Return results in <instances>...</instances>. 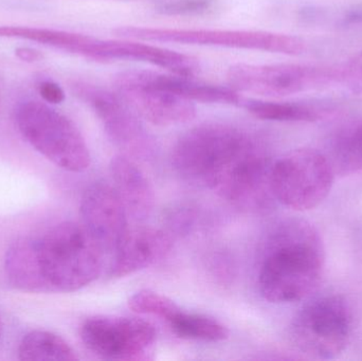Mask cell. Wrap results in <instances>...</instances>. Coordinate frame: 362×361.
Returning a JSON list of instances; mask_svg holds the SVG:
<instances>
[{
  "label": "cell",
  "instance_id": "cell-7",
  "mask_svg": "<svg viewBox=\"0 0 362 361\" xmlns=\"http://www.w3.org/2000/svg\"><path fill=\"white\" fill-rule=\"evenodd\" d=\"M334 177L327 156L312 148H299L274 161L270 182L278 203L296 211H308L327 199Z\"/></svg>",
  "mask_w": 362,
  "mask_h": 361
},
{
  "label": "cell",
  "instance_id": "cell-9",
  "mask_svg": "<svg viewBox=\"0 0 362 361\" xmlns=\"http://www.w3.org/2000/svg\"><path fill=\"white\" fill-rule=\"evenodd\" d=\"M80 336L91 353L104 360H146L156 330L139 318L95 316L83 322Z\"/></svg>",
  "mask_w": 362,
  "mask_h": 361
},
{
  "label": "cell",
  "instance_id": "cell-27",
  "mask_svg": "<svg viewBox=\"0 0 362 361\" xmlns=\"http://www.w3.org/2000/svg\"><path fill=\"white\" fill-rule=\"evenodd\" d=\"M350 65L354 66V67L362 70V53L356 55V57L353 59V61H351Z\"/></svg>",
  "mask_w": 362,
  "mask_h": 361
},
{
  "label": "cell",
  "instance_id": "cell-26",
  "mask_svg": "<svg viewBox=\"0 0 362 361\" xmlns=\"http://www.w3.org/2000/svg\"><path fill=\"white\" fill-rule=\"evenodd\" d=\"M346 21L350 23H362V6H355L349 11Z\"/></svg>",
  "mask_w": 362,
  "mask_h": 361
},
{
  "label": "cell",
  "instance_id": "cell-15",
  "mask_svg": "<svg viewBox=\"0 0 362 361\" xmlns=\"http://www.w3.org/2000/svg\"><path fill=\"white\" fill-rule=\"evenodd\" d=\"M110 175L117 194L127 215L137 222L150 218L155 207V191L136 161L127 155H118L110 162Z\"/></svg>",
  "mask_w": 362,
  "mask_h": 361
},
{
  "label": "cell",
  "instance_id": "cell-25",
  "mask_svg": "<svg viewBox=\"0 0 362 361\" xmlns=\"http://www.w3.org/2000/svg\"><path fill=\"white\" fill-rule=\"evenodd\" d=\"M15 54L19 59L27 61V63H34V61H40L42 57L40 51L29 48V47H19L15 50Z\"/></svg>",
  "mask_w": 362,
  "mask_h": 361
},
{
  "label": "cell",
  "instance_id": "cell-14",
  "mask_svg": "<svg viewBox=\"0 0 362 361\" xmlns=\"http://www.w3.org/2000/svg\"><path fill=\"white\" fill-rule=\"evenodd\" d=\"M86 57L98 61L129 59L144 61L182 76H192L199 71V63L191 55L153 45L127 40H101L95 38L87 51Z\"/></svg>",
  "mask_w": 362,
  "mask_h": 361
},
{
  "label": "cell",
  "instance_id": "cell-28",
  "mask_svg": "<svg viewBox=\"0 0 362 361\" xmlns=\"http://www.w3.org/2000/svg\"><path fill=\"white\" fill-rule=\"evenodd\" d=\"M2 332H4V324H2L1 317H0V337H1Z\"/></svg>",
  "mask_w": 362,
  "mask_h": 361
},
{
  "label": "cell",
  "instance_id": "cell-13",
  "mask_svg": "<svg viewBox=\"0 0 362 361\" xmlns=\"http://www.w3.org/2000/svg\"><path fill=\"white\" fill-rule=\"evenodd\" d=\"M171 235L153 227L129 229L114 252L110 277L121 279L152 266L171 251Z\"/></svg>",
  "mask_w": 362,
  "mask_h": 361
},
{
  "label": "cell",
  "instance_id": "cell-23",
  "mask_svg": "<svg viewBox=\"0 0 362 361\" xmlns=\"http://www.w3.org/2000/svg\"><path fill=\"white\" fill-rule=\"evenodd\" d=\"M216 0H171L159 4L161 14L170 16L204 15L214 8Z\"/></svg>",
  "mask_w": 362,
  "mask_h": 361
},
{
  "label": "cell",
  "instance_id": "cell-16",
  "mask_svg": "<svg viewBox=\"0 0 362 361\" xmlns=\"http://www.w3.org/2000/svg\"><path fill=\"white\" fill-rule=\"evenodd\" d=\"M148 80L155 86L170 91L174 95L202 103L240 104L243 97L233 88L214 86L191 80L189 76H168L157 72L146 71Z\"/></svg>",
  "mask_w": 362,
  "mask_h": 361
},
{
  "label": "cell",
  "instance_id": "cell-3",
  "mask_svg": "<svg viewBox=\"0 0 362 361\" xmlns=\"http://www.w3.org/2000/svg\"><path fill=\"white\" fill-rule=\"evenodd\" d=\"M325 266V246L318 230L299 218L283 220L262 244L259 294L272 303L303 300L318 288Z\"/></svg>",
  "mask_w": 362,
  "mask_h": 361
},
{
  "label": "cell",
  "instance_id": "cell-1",
  "mask_svg": "<svg viewBox=\"0 0 362 361\" xmlns=\"http://www.w3.org/2000/svg\"><path fill=\"white\" fill-rule=\"evenodd\" d=\"M172 163L185 182L245 211L265 213L276 201L267 144L248 129L225 123L192 127L176 141Z\"/></svg>",
  "mask_w": 362,
  "mask_h": 361
},
{
  "label": "cell",
  "instance_id": "cell-18",
  "mask_svg": "<svg viewBox=\"0 0 362 361\" xmlns=\"http://www.w3.org/2000/svg\"><path fill=\"white\" fill-rule=\"evenodd\" d=\"M18 358L21 360H76L74 350L69 343L54 333L48 331H32L19 343Z\"/></svg>",
  "mask_w": 362,
  "mask_h": 361
},
{
  "label": "cell",
  "instance_id": "cell-20",
  "mask_svg": "<svg viewBox=\"0 0 362 361\" xmlns=\"http://www.w3.org/2000/svg\"><path fill=\"white\" fill-rule=\"evenodd\" d=\"M172 332L183 339L221 343L229 337V330L218 320L202 314L187 313L180 309L168 321Z\"/></svg>",
  "mask_w": 362,
  "mask_h": 361
},
{
  "label": "cell",
  "instance_id": "cell-2",
  "mask_svg": "<svg viewBox=\"0 0 362 361\" xmlns=\"http://www.w3.org/2000/svg\"><path fill=\"white\" fill-rule=\"evenodd\" d=\"M103 250L82 224L63 222L42 237L16 239L8 247L4 271L21 292H72L98 279Z\"/></svg>",
  "mask_w": 362,
  "mask_h": 361
},
{
  "label": "cell",
  "instance_id": "cell-22",
  "mask_svg": "<svg viewBox=\"0 0 362 361\" xmlns=\"http://www.w3.org/2000/svg\"><path fill=\"white\" fill-rule=\"evenodd\" d=\"M129 307L139 315L154 316L169 321L180 307L171 299L158 292L141 290L129 298Z\"/></svg>",
  "mask_w": 362,
  "mask_h": 361
},
{
  "label": "cell",
  "instance_id": "cell-10",
  "mask_svg": "<svg viewBox=\"0 0 362 361\" xmlns=\"http://www.w3.org/2000/svg\"><path fill=\"white\" fill-rule=\"evenodd\" d=\"M74 93L90 106L110 139L123 154L138 159L153 156L155 142L152 136L120 95L89 84H76Z\"/></svg>",
  "mask_w": 362,
  "mask_h": 361
},
{
  "label": "cell",
  "instance_id": "cell-19",
  "mask_svg": "<svg viewBox=\"0 0 362 361\" xmlns=\"http://www.w3.org/2000/svg\"><path fill=\"white\" fill-rule=\"evenodd\" d=\"M240 105L255 118L276 122H315L325 116L316 106L293 102H267L243 99Z\"/></svg>",
  "mask_w": 362,
  "mask_h": 361
},
{
  "label": "cell",
  "instance_id": "cell-5",
  "mask_svg": "<svg viewBox=\"0 0 362 361\" xmlns=\"http://www.w3.org/2000/svg\"><path fill=\"white\" fill-rule=\"evenodd\" d=\"M354 316L346 297L327 294L306 302L291 324L298 349L317 360H335L352 338Z\"/></svg>",
  "mask_w": 362,
  "mask_h": 361
},
{
  "label": "cell",
  "instance_id": "cell-12",
  "mask_svg": "<svg viewBox=\"0 0 362 361\" xmlns=\"http://www.w3.org/2000/svg\"><path fill=\"white\" fill-rule=\"evenodd\" d=\"M81 224L104 254H114L129 231L127 210L114 187L95 182L81 199Z\"/></svg>",
  "mask_w": 362,
  "mask_h": 361
},
{
  "label": "cell",
  "instance_id": "cell-6",
  "mask_svg": "<svg viewBox=\"0 0 362 361\" xmlns=\"http://www.w3.org/2000/svg\"><path fill=\"white\" fill-rule=\"evenodd\" d=\"M361 74V70L351 65L348 68H341L302 64H238L230 67L227 78L234 90L284 97L320 88L333 83L344 82Z\"/></svg>",
  "mask_w": 362,
  "mask_h": 361
},
{
  "label": "cell",
  "instance_id": "cell-17",
  "mask_svg": "<svg viewBox=\"0 0 362 361\" xmlns=\"http://www.w3.org/2000/svg\"><path fill=\"white\" fill-rule=\"evenodd\" d=\"M0 37L21 38L86 57L95 37L46 28L0 25Z\"/></svg>",
  "mask_w": 362,
  "mask_h": 361
},
{
  "label": "cell",
  "instance_id": "cell-4",
  "mask_svg": "<svg viewBox=\"0 0 362 361\" xmlns=\"http://www.w3.org/2000/svg\"><path fill=\"white\" fill-rule=\"evenodd\" d=\"M17 129L40 154L65 171L82 173L91 162L90 152L74 121L47 104L25 101L15 112Z\"/></svg>",
  "mask_w": 362,
  "mask_h": 361
},
{
  "label": "cell",
  "instance_id": "cell-21",
  "mask_svg": "<svg viewBox=\"0 0 362 361\" xmlns=\"http://www.w3.org/2000/svg\"><path fill=\"white\" fill-rule=\"evenodd\" d=\"M327 159L335 175L348 176L361 171L362 123L336 140Z\"/></svg>",
  "mask_w": 362,
  "mask_h": 361
},
{
  "label": "cell",
  "instance_id": "cell-24",
  "mask_svg": "<svg viewBox=\"0 0 362 361\" xmlns=\"http://www.w3.org/2000/svg\"><path fill=\"white\" fill-rule=\"evenodd\" d=\"M40 97L50 104H59L65 100V93L62 87L53 81H42L37 85Z\"/></svg>",
  "mask_w": 362,
  "mask_h": 361
},
{
  "label": "cell",
  "instance_id": "cell-8",
  "mask_svg": "<svg viewBox=\"0 0 362 361\" xmlns=\"http://www.w3.org/2000/svg\"><path fill=\"white\" fill-rule=\"evenodd\" d=\"M117 35L148 42H177L199 46L227 47L299 55L305 51V42L297 36L252 30L160 29L121 27Z\"/></svg>",
  "mask_w": 362,
  "mask_h": 361
},
{
  "label": "cell",
  "instance_id": "cell-11",
  "mask_svg": "<svg viewBox=\"0 0 362 361\" xmlns=\"http://www.w3.org/2000/svg\"><path fill=\"white\" fill-rule=\"evenodd\" d=\"M119 95L134 112L158 126H171L193 120V102L159 88L150 82L146 71H127L117 76Z\"/></svg>",
  "mask_w": 362,
  "mask_h": 361
}]
</instances>
